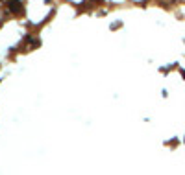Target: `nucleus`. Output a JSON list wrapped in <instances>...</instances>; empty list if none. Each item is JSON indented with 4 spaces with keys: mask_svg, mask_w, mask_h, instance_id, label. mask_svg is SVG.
Listing matches in <instances>:
<instances>
[{
    "mask_svg": "<svg viewBox=\"0 0 185 175\" xmlns=\"http://www.w3.org/2000/svg\"><path fill=\"white\" fill-rule=\"evenodd\" d=\"M183 76H185V72H183Z\"/></svg>",
    "mask_w": 185,
    "mask_h": 175,
    "instance_id": "nucleus-1",
    "label": "nucleus"
}]
</instances>
